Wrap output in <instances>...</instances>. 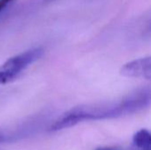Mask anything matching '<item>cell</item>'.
Wrapping results in <instances>:
<instances>
[{
	"instance_id": "6da1fadb",
	"label": "cell",
	"mask_w": 151,
	"mask_h": 150,
	"mask_svg": "<svg viewBox=\"0 0 151 150\" xmlns=\"http://www.w3.org/2000/svg\"><path fill=\"white\" fill-rule=\"evenodd\" d=\"M150 101V88L148 87L138 89L119 101L76 106L61 115L50 130L57 132L85 121L111 119L137 113L149 108Z\"/></svg>"
},
{
	"instance_id": "3957f363",
	"label": "cell",
	"mask_w": 151,
	"mask_h": 150,
	"mask_svg": "<svg viewBox=\"0 0 151 150\" xmlns=\"http://www.w3.org/2000/svg\"><path fill=\"white\" fill-rule=\"evenodd\" d=\"M120 74L129 78H142L150 80V57H142L125 64L120 69Z\"/></svg>"
},
{
	"instance_id": "7a4b0ae2",
	"label": "cell",
	"mask_w": 151,
	"mask_h": 150,
	"mask_svg": "<svg viewBox=\"0 0 151 150\" xmlns=\"http://www.w3.org/2000/svg\"><path fill=\"white\" fill-rule=\"evenodd\" d=\"M43 54L42 48H35L7 59L0 66V85L14 80L30 65L38 60Z\"/></svg>"
},
{
	"instance_id": "8992f818",
	"label": "cell",
	"mask_w": 151,
	"mask_h": 150,
	"mask_svg": "<svg viewBox=\"0 0 151 150\" xmlns=\"http://www.w3.org/2000/svg\"><path fill=\"white\" fill-rule=\"evenodd\" d=\"M6 140H7V136H6L3 132L0 131V143H3V142L5 141Z\"/></svg>"
},
{
	"instance_id": "5b68a950",
	"label": "cell",
	"mask_w": 151,
	"mask_h": 150,
	"mask_svg": "<svg viewBox=\"0 0 151 150\" xmlns=\"http://www.w3.org/2000/svg\"><path fill=\"white\" fill-rule=\"evenodd\" d=\"M13 0H0V13L1 11L10 4L12 3Z\"/></svg>"
},
{
	"instance_id": "52a82bcc",
	"label": "cell",
	"mask_w": 151,
	"mask_h": 150,
	"mask_svg": "<svg viewBox=\"0 0 151 150\" xmlns=\"http://www.w3.org/2000/svg\"><path fill=\"white\" fill-rule=\"evenodd\" d=\"M129 150H150V149H143V148H138V147H136V146H132L131 147V149Z\"/></svg>"
},
{
	"instance_id": "277c9868",
	"label": "cell",
	"mask_w": 151,
	"mask_h": 150,
	"mask_svg": "<svg viewBox=\"0 0 151 150\" xmlns=\"http://www.w3.org/2000/svg\"><path fill=\"white\" fill-rule=\"evenodd\" d=\"M151 138L150 133L146 129L138 131L133 137V145L138 148L150 149Z\"/></svg>"
}]
</instances>
